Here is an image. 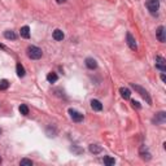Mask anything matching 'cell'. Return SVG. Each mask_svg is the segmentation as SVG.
Instances as JSON below:
<instances>
[{
	"label": "cell",
	"mask_w": 166,
	"mask_h": 166,
	"mask_svg": "<svg viewBox=\"0 0 166 166\" xmlns=\"http://www.w3.org/2000/svg\"><path fill=\"white\" fill-rule=\"evenodd\" d=\"M156 67L162 73L166 71V61L162 56H156Z\"/></svg>",
	"instance_id": "6"
},
{
	"label": "cell",
	"mask_w": 166,
	"mask_h": 166,
	"mask_svg": "<svg viewBox=\"0 0 166 166\" xmlns=\"http://www.w3.org/2000/svg\"><path fill=\"white\" fill-rule=\"evenodd\" d=\"M56 2H57L59 4H61V3H65V2H66V0H56Z\"/></svg>",
	"instance_id": "24"
},
{
	"label": "cell",
	"mask_w": 166,
	"mask_h": 166,
	"mask_svg": "<svg viewBox=\"0 0 166 166\" xmlns=\"http://www.w3.org/2000/svg\"><path fill=\"white\" fill-rule=\"evenodd\" d=\"M0 164H2V157H0Z\"/></svg>",
	"instance_id": "26"
},
{
	"label": "cell",
	"mask_w": 166,
	"mask_h": 166,
	"mask_svg": "<svg viewBox=\"0 0 166 166\" xmlns=\"http://www.w3.org/2000/svg\"><path fill=\"white\" fill-rule=\"evenodd\" d=\"M0 134H2V128H0Z\"/></svg>",
	"instance_id": "27"
},
{
	"label": "cell",
	"mask_w": 166,
	"mask_h": 166,
	"mask_svg": "<svg viewBox=\"0 0 166 166\" xmlns=\"http://www.w3.org/2000/svg\"><path fill=\"white\" fill-rule=\"evenodd\" d=\"M0 48H4V46H3V44H0Z\"/></svg>",
	"instance_id": "25"
},
{
	"label": "cell",
	"mask_w": 166,
	"mask_h": 166,
	"mask_svg": "<svg viewBox=\"0 0 166 166\" xmlns=\"http://www.w3.org/2000/svg\"><path fill=\"white\" fill-rule=\"evenodd\" d=\"M161 79H162L164 82H166V77H165V74H164V73H162V74H161Z\"/></svg>",
	"instance_id": "23"
},
{
	"label": "cell",
	"mask_w": 166,
	"mask_h": 166,
	"mask_svg": "<svg viewBox=\"0 0 166 166\" xmlns=\"http://www.w3.org/2000/svg\"><path fill=\"white\" fill-rule=\"evenodd\" d=\"M21 166H33V161L31 160H27V158H22L20 161Z\"/></svg>",
	"instance_id": "21"
},
{
	"label": "cell",
	"mask_w": 166,
	"mask_h": 166,
	"mask_svg": "<svg viewBox=\"0 0 166 166\" xmlns=\"http://www.w3.org/2000/svg\"><path fill=\"white\" fill-rule=\"evenodd\" d=\"M27 56L31 60H39L43 56V51L36 46H30L27 47Z\"/></svg>",
	"instance_id": "1"
},
{
	"label": "cell",
	"mask_w": 166,
	"mask_h": 166,
	"mask_svg": "<svg viewBox=\"0 0 166 166\" xmlns=\"http://www.w3.org/2000/svg\"><path fill=\"white\" fill-rule=\"evenodd\" d=\"M88 149H90L91 153H94V155H99V153L103 152V148H101L100 145H97V144H91L88 147Z\"/></svg>",
	"instance_id": "11"
},
{
	"label": "cell",
	"mask_w": 166,
	"mask_h": 166,
	"mask_svg": "<svg viewBox=\"0 0 166 166\" xmlns=\"http://www.w3.org/2000/svg\"><path fill=\"white\" fill-rule=\"evenodd\" d=\"M126 42H127L128 47H130L132 51H136V50H138L136 40H135V38L132 36V34H131V33H127V34H126Z\"/></svg>",
	"instance_id": "5"
},
{
	"label": "cell",
	"mask_w": 166,
	"mask_h": 166,
	"mask_svg": "<svg viewBox=\"0 0 166 166\" xmlns=\"http://www.w3.org/2000/svg\"><path fill=\"white\" fill-rule=\"evenodd\" d=\"M69 114H70V118L74 121V122H82L83 121V114L79 113L78 110H75V109L70 108L69 109Z\"/></svg>",
	"instance_id": "4"
},
{
	"label": "cell",
	"mask_w": 166,
	"mask_h": 166,
	"mask_svg": "<svg viewBox=\"0 0 166 166\" xmlns=\"http://www.w3.org/2000/svg\"><path fill=\"white\" fill-rule=\"evenodd\" d=\"M131 87H132L135 91H136V92H138V94H139L141 97H144V99L147 100V103H148L149 105H151V104H152V100H151V97H149L148 91H147L145 88H143V87H141V86H139V84H135V83H131Z\"/></svg>",
	"instance_id": "2"
},
{
	"label": "cell",
	"mask_w": 166,
	"mask_h": 166,
	"mask_svg": "<svg viewBox=\"0 0 166 166\" xmlns=\"http://www.w3.org/2000/svg\"><path fill=\"white\" fill-rule=\"evenodd\" d=\"M145 5H147V8H148L151 14H156L158 8H160V0H147Z\"/></svg>",
	"instance_id": "3"
},
{
	"label": "cell",
	"mask_w": 166,
	"mask_h": 166,
	"mask_svg": "<svg viewBox=\"0 0 166 166\" xmlns=\"http://www.w3.org/2000/svg\"><path fill=\"white\" fill-rule=\"evenodd\" d=\"M18 109H20V113L21 114H23V115H27L29 114V107L26 105V104H21Z\"/></svg>",
	"instance_id": "18"
},
{
	"label": "cell",
	"mask_w": 166,
	"mask_h": 166,
	"mask_svg": "<svg viewBox=\"0 0 166 166\" xmlns=\"http://www.w3.org/2000/svg\"><path fill=\"white\" fill-rule=\"evenodd\" d=\"M165 119H166V113L165 112H160L158 114H156L155 122H156V123H164Z\"/></svg>",
	"instance_id": "14"
},
{
	"label": "cell",
	"mask_w": 166,
	"mask_h": 166,
	"mask_svg": "<svg viewBox=\"0 0 166 166\" xmlns=\"http://www.w3.org/2000/svg\"><path fill=\"white\" fill-rule=\"evenodd\" d=\"M4 36H5V39H9V40H14L17 39V35L12 31V30H7V31L4 33Z\"/></svg>",
	"instance_id": "16"
},
{
	"label": "cell",
	"mask_w": 166,
	"mask_h": 166,
	"mask_svg": "<svg viewBox=\"0 0 166 166\" xmlns=\"http://www.w3.org/2000/svg\"><path fill=\"white\" fill-rule=\"evenodd\" d=\"M104 164L108 165V166H112V165L115 164V160L112 158V157H109V156H105V157H104Z\"/></svg>",
	"instance_id": "19"
},
{
	"label": "cell",
	"mask_w": 166,
	"mask_h": 166,
	"mask_svg": "<svg viewBox=\"0 0 166 166\" xmlns=\"http://www.w3.org/2000/svg\"><path fill=\"white\" fill-rule=\"evenodd\" d=\"M52 36H53V39H55V40L60 42V40H63V39L65 38V34L63 33V30H60V29H56V30H55V31H53Z\"/></svg>",
	"instance_id": "9"
},
{
	"label": "cell",
	"mask_w": 166,
	"mask_h": 166,
	"mask_svg": "<svg viewBox=\"0 0 166 166\" xmlns=\"http://www.w3.org/2000/svg\"><path fill=\"white\" fill-rule=\"evenodd\" d=\"M132 107H134V108H136V109H140V104H139L138 101H135V100H134V101H132Z\"/></svg>",
	"instance_id": "22"
},
{
	"label": "cell",
	"mask_w": 166,
	"mask_h": 166,
	"mask_svg": "<svg viewBox=\"0 0 166 166\" xmlns=\"http://www.w3.org/2000/svg\"><path fill=\"white\" fill-rule=\"evenodd\" d=\"M20 34H21L22 38L29 39L30 38V27L29 26H22L21 30H20Z\"/></svg>",
	"instance_id": "12"
},
{
	"label": "cell",
	"mask_w": 166,
	"mask_h": 166,
	"mask_svg": "<svg viewBox=\"0 0 166 166\" xmlns=\"http://www.w3.org/2000/svg\"><path fill=\"white\" fill-rule=\"evenodd\" d=\"M119 92H121V96L123 97V99H130V96H131V91L128 90V88H126V87H121L119 88Z\"/></svg>",
	"instance_id": "13"
},
{
	"label": "cell",
	"mask_w": 166,
	"mask_h": 166,
	"mask_svg": "<svg viewBox=\"0 0 166 166\" xmlns=\"http://www.w3.org/2000/svg\"><path fill=\"white\" fill-rule=\"evenodd\" d=\"M8 87H9V82L7 81V79H2V81H0V91L7 90Z\"/></svg>",
	"instance_id": "20"
},
{
	"label": "cell",
	"mask_w": 166,
	"mask_h": 166,
	"mask_svg": "<svg viewBox=\"0 0 166 166\" xmlns=\"http://www.w3.org/2000/svg\"><path fill=\"white\" fill-rule=\"evenodd\" d=\"M156 35H157V39L164 43L166 40V31H165V27L164 26H158V29L156 30Z\"/></svg>",
	"instance_id": "7"
},
{
	"label": "cell",
	"mask_w": 166,
	"mask_h": 166,
	"mask_svg": "<svg viewBox=\"0 0 166 166\" xmlns=\"http://www.w3.org/2000/svg\"><path fill=\"white\" fill-rule=\"evenodd\" d=\"M16 70H17V75L20 77V78H23V77H25V74H26L25 67H23L21 64H17V66H16Z\"/></svg>",
	"instance_id": "15"
},
{
	"label": "cell",
	"mask_w": 166,
	"mask_h": 166,
	"mask_svg": "<svg viewBox=\"0 0 166 166\" xmlns=\"http://www.w3.org/2000/svg\"><path fill=\"white\" fill-rule=\"evenodd\" d=\"M91 107H92V109H94V110H96V112H100V110H103V104L99 100H96V99L91 100Z\"/></svg>",
	"instance_id": "10"
},
{
	"label": "cell",
	"mask_w": 166,
	"mask_h": 166,
	"mask_svg": "<svg viewBox=\"0 0 166 166\" xmlns=\"http://www.w3.org/2000/svg\"><path fill=\"white\" fill-rule=\"evenodd\" d=\"M86 66H87L88 69H91V70L96 69V67H97L96 60H95V59H92V57H87V59H86Z\"/></svg>",
	"instance_id": "8"
},
{
	"label": "cell",
	"mask_w": 166,
	"mask_h": 166,
	"mask_svg": "<svg viewBox=\"0 0 166 166\" xmlns=\"http://www.w3.org/2000/svg\"><path fill=\"white\" fill-rule=\"evenodd\" d=\"M57 74L56 73H48V75H47V81L50 82V83H55V82H57Z\"/></svg>",
	"instance_id": "17"
}]
</instances>
